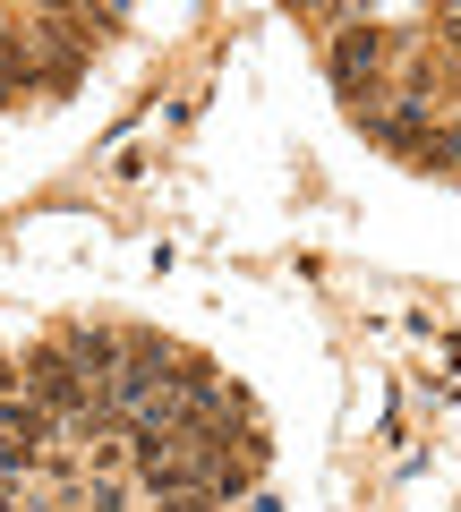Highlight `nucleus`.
<instances>
[{"mask_svg":"<svg viewBox=\"0 0 461 512\" xmlns=\"http://www.w3.org/2000/svg\"><path fill=\"white\" fill-rule=\"evenodd\" d=\"M26 376H35V393H43L52 410H86V419H94V393H86V376H77V367L60 359V350H43V359L26 367Z\"/></svg>","mask_w":461,"mask_h":512,"instance_id":"1","label":"nucleus"},{"mask_svg":"<svg viewBox=\"0 0 461 512\" xmlns=\"http://www.w3.org/2000/svg\"><path fill=\"white\" fill-rule=\"evenodd\" d=\"M60 359H69L77 376H111V367L129 359V342H120V333H103V325H77L69 342H60Z\"/></svg>","mask_w":461,"mask_h":512,"instance_id":"2","label":"nucleus"},{"mask_svg":"<svg viewBox=\"0 0 461 512\" xmlns=\"http://www.w3.org/2000/svg\"><path fill=\"white\" fill-rule=\"evenodd\" d=\"M376 137H385V146H419V154H427V137H436V128H427V103H402L393 120H376Z\"/></svg>","mask_w":461,"mask_h":512,"instance_id":"3","label":"nucleus"},{"mask_svg":"<svg viewBox=\"0 0 461 512\" xmlns=\"http://www.w3.org/2000/svg\"><path fill=\"white\" fill-rule=\"evenodd\" d=\"M376 69V35H342V52H333V77H342V94H359V77Z\"/></svg>","mask_w":461,"mask_h":512,"instance_id":"4","label":"nucleus"}]
</instances>
